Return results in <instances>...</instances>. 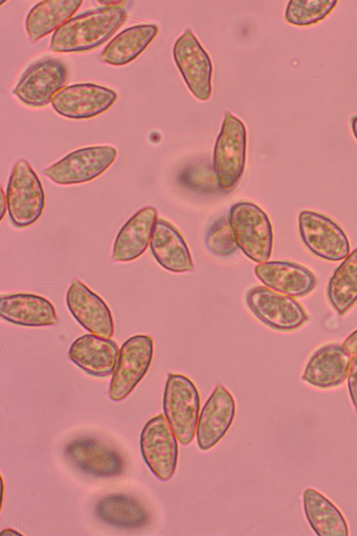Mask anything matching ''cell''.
Segmentation results:
<instances>
[{"label":"cell","instance_id":"obj_12","mask_svg":"<svg viewBox=\"0 0 357 536\" xmlns=\"http://www.w3.org/2000/svg\"><path fill=\"white\" fill-rule=\"evenodd\" d=\"M113 89L93 83H79L62 88L52 98L59 114L74 119H89L108 110L116 101Z\"/></svg>","mask_w":357,"mask_h":536},{"label":"cell","instance_id":"obj_10","mask_svg":"<svg viewBox=\"0 0 357 536\" xmlns=\"http://www.w3.org/2000/svg\"><path fill=\"white\" fill-rule=\"evenodd\" d=\"M245 300L248 308L260 321L276 330L293 331L308 320L305 310L295 299L266 286L251 288Z\"/></svg>","mask_w":357,"mask_h":536},{"label":"cell","instance_id":"obj_28","mask_svg":"<svg viewBox=\"0 0 357 536\" xmlns=\"http://www.w3.org/2000/svg\"><path fill=\"white\" fill-rule=\"evenodd\" d=\"M335 0H292L285 10V20L289 24L307 27L324 20L336 7Z\"/></svg>","mask_w":357,"mask_h":536},{"label":"cell","instance_id":"obj_23","mask_svg":"<svg viewBox=\"0 0 357 536\" xmlns=\"http://www.w3.org/2000/svg\"><path fill=\"white\" fill-rule=\"evenodd\" d=\"M306 519L319 536H347V523L340 510L318 491L308 488L303 492Z\"/></svg>","mask_w":357,"mask_h":536},{"label":"cell","instance_id":"obj_26","mask_svg":"<svg viewBox=\"0 0 357 536\" xmlns=\"http://www.w3.org/2000/svg\"><path fill=\"white\" fill-rule=\"evenodd\" d=\"M326 296L339 315L348 312L357 302V248L351 251L331 276Z\"/></svg>","mask_w":357,"mask_h":536},{"label":"cell","instance_id":"obj_16","mask_svg":"<svg viewBox=\"0 0 357 536\" xmlns=\"http://www.w3.org/2000/svg\"><path fill=\"white\" fill-rule=\"evenodd\" d=\"M66 454L81 470L96 477H111L121 474L125 461L114 447L100 440L82 438L70 442Z\"/></svg>","mask_w":357,"mask_h":536},{"label":"cell","instance_id":"obj_2","mask_svg":"<svg viewBox=\"0 0 357 536\" xmlns=\"http://www.w3.org/2000/svg\"><path fill=\"white\" fill-rule=\"evenodd\" d=\"M6 195L8 216L15 228L29 227L41 216L45 205V192L36 172L26 160L15 163Z\"/></svg>","mask_w":357,"mask_h":536},{"label":"cell","instance_id":"obj_33","mask_svg":"<svg viewBox=\"0 0 357 536\" xmlns=\"http://www.w3.org/2000/svg\"><path fill=\"white\" fill-rule=\"evenodd\" d=\"M96 2L102 6L121 8H123L124 3H126L125 1H96Z\"/></svg>","mask_w":357,"mask_h":536},{"label":"cell","instance_id":"obj_24","mask_svg":"<svg viewBox=\"0 0 357 536\" xmlns=\"http://www.w3.org/2000/svg\"><path fill=\"white\" fill-rule=\"evenodd\" d=\"M158 27L142 24L130 27L116 35L105 47L100 58L107 64L121 66L135 59L154 39Z\"/></svg>","mask_w":357,"mask_h":536},{"label":"cell","instance_id":"obj_35","mask_svg":"<svg viewBox=\"0 0 357 536\" xmlns=\"http://www.w3.org/2000/svg\"><path fill=\"white\" fill-rule=\"evenodd\" d=\"M351 128L353 135L357 140V114L353 116L351 119Z\"/></svg>","mask_w":357,"mask_h":536},{"label":"cell","instance_id":"obj_1","mask_svg":"<svg viewBox=\"0 0 357 536\" xmlns=\"http://www.w3.org/2000/svg\"><path fill=\"white\" fill-rule=\"evenodd\" d=\"M127 12L121 7L100 6L70 18L53 34L52 51L76 52L94 49L107 40L124 23Z\"/></svg>","mask_w":357,"mask_h":536},{"label":"cell","instance_id":"obj_32","mask_svg":"<svg viewBox=\"0 0 357 536\" xmlns=\"http://www.w3.org/2000/svg\"><path fill=\"white\" fill-rule=\"evenodd\" d=\"M342 347L345 352L351 355L357 354V329L345 339Z\"/></svg>","mask_w":357,"mask_h":536},{"label":"cell","instance_id":"obj_18","mask_svg":"<svg viewBox=\"0 0 357 536\" xmlns=\"http://www.w3.org/2000/svg\"><path fill=\"white\" fill-rule=\"evenodd\" d=\"M351 355L338 343H329L318 348L309 358L302 380L310 385L329 389L340 386L347 378Z\"/></svg>","mask_w":357,"mask_h":536},{"label":"cell","instance_id":"obj_20","mask_svg":"<svg viewBox=\"0 0 357 536\" xmlns=\"http://www.w3.org/2000/svg\"><path fill=\"white\" fill-rule=\"evenodd\" d=\"M1 318L24 327L50 326L57 323L52 303L43 297L31 293H14L0 297Z\"/></svg>","mask_w":357,"mask_h":536},{"label":"cell","instance_id":"obj_11","mask_svg":"<svg viewBox=\"0 0 357 536\" xmlns=\"http://www.w3.org/2000/svg\"><path fill=\"white\" fill-rule=\"evenodd\" d=\"M68 79V69L59 59L45 57L32 64L13 90L24 104L42 107L51 102Z\"/></svg>","mask_w":357,"mask_h":536},{"label":"cell","instance_id":"obj_29","mask_svg":"<svg viewBox=\"0 0 357 536\" xmlns=\"http://www.w3.org/2000/svg\"><path fill=\"white\" fill-rule=\"evenodd\" d=\"M208 251L219 257H228L236 253V243L227 217L217 219L208 228L206 237Z\"/></svg>","mask_w":357,"mask_h":536},{"label":"cell","instance_id":"obj_13","mask_svg":"<svg viewBox=\"0 0 357 536\" xmlns=\"http://www.w3.org/2000/svg\"><path fill=\"white\" fill-rule=\"evenodd\" d=\"M173 54L190 91L201 100L208 99L211 94V59L190 29L176 41Z\"/></svg>","mask_w":357,"mask_h":536},{"label":"cell","instance_id":"obj_21","mask_svg":"<svg viewBox=\"0 0 357 536\" xmlns=\"http://www.w3.org/2000/svg\"><path fill=\"white\" fill-rule=\"evenodd\" d=\"M157 220V211L153 207H144L131 216L116 235L112 260L129 262L142 255L151 241Z\"/></svg>","mask_w":357,"mask_h":536},{"label":"cell","instance_id":"obj_25","mask_svg":"<svg viewBox=\"0 0 357 536\" xmlns=\"http://www.w3.org/2000/svg\"><path fill=\"white\" fill-rule=\"evenodd\" d=\"M82 3L78 0L43 1L33 6L26 18V29L32 43L56 30Z\"/></svg>","mask_w":357,"mask_h":536},{"label":"cell","instance_id":"obj_27","mask_svg":"<svg viewBox=\"0 0 357 536\" xmlns=\"http://www.w3.org/2000/svg\"><path fill=\"white\" fill-rule=\"evenodd\" d=\"M96 513L105 523L123 528L139 527L147 519L141 504L126 494H112L102 498L96 505Z\"/></svg>","mask_w":357,"mask_h":536},{"label":"cell","instance_id":"obj_30","mask_svg":"<svg viewBox=\"0 0 357 536\" xmlns=\"http://www.w3.org/2000/svg\"><path fill=\"white\" fill-rule=\"evenodd\" d=\"M182 185L197 193L211 194L220 189L213 168L195 165L185 168L178 174Z\"/></svg>","mask_w":357,"mask_h":536},{"label":"cell","instance_id":"obj_19","mask_svg":"<svg viewBox=\"0 0 357 536\" xmlns=\"http://www.w3.org/2000/svg\"><path fill=\"white\" fill-rule=\"evenodd\" d=\"M119 351L116 343L109 338L86 334L72 343L68 357L89 375L103 378L113 373Z\"/></svg>","mask_w":357,"mask_h":536},{"label":"cell","instance_id":"obj_5","mask_svg":"<svg viewBox=\"0 0 357 536\" xmlns=\"http://www.w3.org/2000/svg\"><path fill=\"white\" fill-rule=\"evenodd\" d=\"M246 130L243 123L226 112L213 153V170L220 190H232L241 179L245 163Z\"/></svg>","mask_w":357,"mask_h":536},{"label":"cell","instance_id":"obj_31","mask_svg":"<svg viewBox=\"0 0 357 536\" xmlns=\"http://www.w3.org/2000/svg\"><path fill=\"white\" fill-rule=\"evenodd\" d=\"M347 378L350 398L357 414V354L351 357Z\"/></svg>","mask_w":357,"mask_h":536},{"label":"cell","instance_id":"obj_8","mask_svg":"<svg viewBox=\"0 0 357 536\" xmlns=\"http://www.w3.org/2000/svg\"><path fill=\"white\" fill-rule=\"evenodd\" d=\"M116 149L111 146H94L77 149L43 170V174L60 185L84 183L99 177L114 163Z\"/></svg>","mask_w":357,"mask_h":536},{"label":"cell","instance_id":"obj_14","mask_svg":"<svg viewBox=\"0 0 357 536\" xmlns=\"http://www.w3.org/2000/svg\"><path fill=\"white\" fill-rule=\"evenodd\" d=\"M66 300L72 315L83 328L102 338L112 336L114 322L108 306L84 283L75 279Z\"/></svg>","mask_w":357,"mask_h":536},{"label":"cell","instance_id":"obj_4","mask_svg":"<svg viewBox=\"0 0 357 536\" xmlns=\"http://www.w3.org/2000/svg\"><path fill=\"white\" fill-rule=\"evenodd\" d=\"M200 397L195 383L187 376L170 373L165 385L163 412L178 440L188 445L196 434Z\"/></svg>","mask_w":357,"mask_h":536},{"label":"cell","instance_id":"obj_15","mask_svg":"<svg viewBox=\"0 0 357 536\" xmlns=\"http://www.w3.org/2000/svg\"><path fill=\"white\" fill-rule=\"evenodd\" d=\"M236 413L232 394L218 385L204 405L198 418L196 438L201 450L216 445L230 428Z\"/></svg>","mask_w":357,"mask_h":536},{"label":"cell","instance_id":"obj_7","mask_svg":"<svg viewBox=\"0 0 357 536\" xmlns=\"http://www.w3.org/2000/svg\"><path fill=\"white\" fill-rule=\"evenodd\" d=\"M153 355L152 338L145 334L130 337L121 345L109 385L112 400L128 396L148 371Z\"/></svg>","mask_w":357,"mask_h":536},{"label":"cell","instance_id":"obj_22","mask_svg":"<svg viewBox=\"0 0 357 536\" xmlns=\"http://www.w3.org/2000/svg\"><path fill=\"white\" fill-rule=\"evenodd\" d=\"M151 252L165 269L185 272L194 269L187 244L177 229L169 222L158 219L150 241Z\"/></svg>","mask_w":357,"mask_h":536},{"label":"cell","instance_id":"obj_3","mask_svg":"<svg viewBox=\"0 0 357 536\" xmlns=\"http://www.w3.org/2000/svg\"><path fill=\"white\" fill-rule=\"evenodd\" d=\"M228 219L236 243L244 254L256 262H266L273 240L267 214L254 203L240 202L230 208Z\"/></svg>","mask_w":357,"mask_h":536},{"label":"cell","instance_id":"obj_9","mask_svg":"<svg viewBox=\"0 0 357 536\" xmlns=\"http://www.w3.org/2000/svg\"><path fill=\"white\" fill-rule=\"evenodd\" d=\"M177 440L163 414L151 418L142 429L139 441L142 455L149 469L160 480H169L176 470Z\"/></svg>","mask_w":357,"mask_h":536},{"label":"cell","instance_id":"obj_34","mask_svg":"<svg viewBox=\"0 0 357 536\" xmlns=\"http://www.w3.org/2000/svg\"><path fill=\"white\" fill-rule=\"evenodd\" d=\"M0 206H1V220L3 219V216L6 213V211L7 209V200H6V195L4 193V191L3 190V188H1V199H0Z\"/></svg>","mask_w":357,"mask_h":536},{"label":"cell","instance_id":"obj_17","mask_svg":"<svg viewBox=\"0 0 357 536\" xmlns=\"http://www.w3.org/2000/svg\"><path fill=\"white\" fill-rule=\"evenodd\" d=\"M255 272L266 287L293 298L309 295L317 284L312 271L293 262L266 261L257 265Z\"/></svg>","mask_w":357,"mask_h":536},{"label":"cell","instance_id":"obj_6","mask_svg":"<svg viewBox=\"0 0 357 536\" xmlns=\"http://www.w3.org/2000/svg\"><path fill=\"white\" fill-rule=\"evenodd\" d=\"M298 226L303 244L317 257L336 262L349 254L350 244L347 234L330 217L304 209L298 214Z\"/></svg>","mask_w":357,"mask_h":536}]
</instances>
